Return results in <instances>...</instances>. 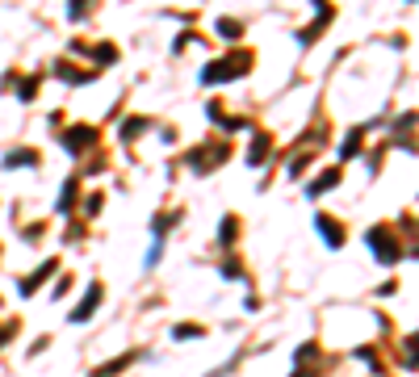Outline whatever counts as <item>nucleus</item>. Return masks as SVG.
<instances>
[{
	"label": "nucleus",
	"instance_id": "nucleus-1",
	"mask_svg": "<svg viewBox=\"0 0 419 377\" xmlns=\"http://www.w3.org/2000/svg\"><path fill=\"white\" fill-rule=\"evenodd\" d=\"M369 239H373V243H378V251H382V260H398V248H394V243H390L386 239V231H373V235H369Z\"/></svg>",
	"mask_w": 419,
	"mask_h": 377
},
{
	"label": "nucleus",
	"instance_id": "nucleus-2",
	"mask_svg": "<svg viewBox=\"0 0 419 377\" xmlns=\"http://www.w3.org/2000/svg\"><path fill=\"white\" fill-rule=\"evenodd\" d=\"M97 298H101V285H93V293H89V298H84V302H80V311L71 314V318H76V323H84V318H89V314H93V306H97Z\"/></svg>",
	"mask_w": 419,
	"mask_h": 377
},
{
	"label": "nucleus",
	"instance_id": "nucleus-3",
	"mask_svg": "<svg viewBox=\"0 0 419 377\" xmlns=\"http://www.w3.org/2000/svg\"><path fill=\"white\" fill-rule=\"evenodd\" d=\"M319 226H323V239H327L331 248H340V243H344V231H340V226H331V218H319Z\"/></svg>",
	"mask_w": 419,
	"mask_h": 377
},
{
	"label": "nucleus",
	"instance_id": "nucleus-4",
	"mask_svg": "<svg viewBox=\"0 0 419 377\" xmlns=\"http://www.w3.org/2000/svg\"><path fill=\"white\" fill-rule=\"evenodd\" d=\"M335 185V172H327V176H319V181H315V188H311V193H327V188Z\"/></svg>",
	"mask_w": 419,
	"mask_h": 377
}]
</instances>
